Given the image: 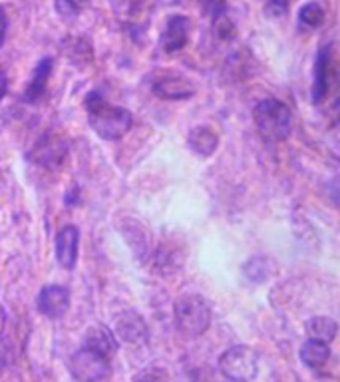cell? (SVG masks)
Listing matches in <instances>:
<instances>
[{"mask_svg": "<svg viewBox=\"0 0 340 382\" xmlns=\"http://www.w3.org/2000/svg\"><path fill=\"white\" fill-rule=\"evenodd\" d=\"M84 104H86L90 127L94 129L100 138L117 141V139H122L129 132L131 122H133L129 110L119 108V106H112L98 92L88 94Z\"/></svg>", "mask_w": 340, "mask_h": 382, "instance_id": "obj_1", "label": "cell"}, {"mask_svg": "<svg viewBox=\"0 0 340 382\" xmlns=\"http://www.w3.org/2000/svg\"><path fill=\"white\" fill-rule=\"evenodd\" d=\"M253 117L261 136L269 141H282L291 136V129H293L291 108L277 98L261 100L253 110Z\"/></svg>", "mask_w": 340, "mask_h": 382, "instance_id": "obj_2", "label": "cell"}, {"mask_svg": "<svg viewBox=\"0 0 340 382\" xmlns=\"http://www.w3.org/2000/svg\"><path fill=\"white\" fill-rule=\"evenodd\" d=\"M174 314L177 331L185 336H201L211 324V305L197 293L177 297Z\"/></svg>", "mask_w": 340, "mask_h": 382, "instance_id": "obj_3", "label": "cell"}, {"mask_svg": "<svg viewBox=\"0 0 340 382\" xmlns=\"http://www.w3.org/2000/svg\"><path fill=\"white\" fill-rule=\"evenodd\" d=\"M219 371L227 381L251 382L259 374V355L245 345L227 348L219 357Z\"/></svg>", "mask_w": 340, "mask_h": 382, "instance_id": "obj_4", "label": "cell"}, {"mask_svg": "<svg viewBox=\"0 0 340 382\" xmlns=\"http://www.w3.org/2000/svg\"><path fill=\"white\" fill-rule=\"evenodd\" d=\"M70 374L78 382H102L112 374L110 359L82 347L70 357Z\"/></svg>", "mask_w": 340, "mask_h": 382, "instance_id": "obj_5", "label": "cell"}, {"mask_svg": "<svg viewBox=\"0 0 340 382\" xmlns=\"http://www.w3.org/2000/svg\"><path fill=\"white\" fill-rule=\"evenodd\" d=\"M66 155H68V144L54 134H48L28 153V160L38 165H44L48 170H56L64 163Z\"/></svg>", "mask_w": 340, "mask_h": 382, "instance_id": "obj_6", "label": "cell"}, {"mask_svg": "<svg viewBox=\"0 0 340 382\" xmlns=\"http://www.w3.org/2000/svg\"><path fill=\"white\" fill-rule=\"evenodd\" d=\"M36 307L48 319H60L70 309V291L60 285H48L38 293Z\"/></svg>", "mask_w": 340, "mask_h": 382, "instance_id": "obj_7", "label": "cell"}, {"mask_svg": "<svg viewBox=\"0 0 340 382\" xmlns=\"http://www.w3.org/2000/svg\"><path fill=\"white\" fill-rule=\"evenodd\" d=\"M116 335L129 345H143L150 338V329L148 323L141 319V314L124 311L116 319Z\"/></svg>", "mask_w": 340, "mask_h": 382, "instance_id": "obj_8", "label": "cell"}, {"mask_svg": "<svg viewBox=\"0 0 340 382\" xmlns=\"http://www.w3.org/2000/svg\"><path fill=\"white\" fill-rule=\"evenodd\" d=\"M189 38V18L183 14H174L165 24L164 34L159 38L162 50L167 54H174L183 50Z\"/></svg>", "mask_w": 340, "mask_h": 382, "instance_id": "obj_9", "label": "cell"}, {"mask_svg": "<svg viewBox=\"0 0 340 382\" xmlns=\"http://www.w3.org/2000/svg\"><path fill=\"white\" fill-rule=\"evenodd\" d=\"M78 245H80V231L74 225H66L56 235V259L64 269H74L78 261Z\"/></svg>", "mask_w": 340, "mask_h": 382, "instance_id": "obj_10", "label": "cell"}, {"mask_svg": "<svg viewBox=\"0 0 340 382\" xmlns=\"http://www.w3.org/2000/svg\"><path fill=\"white\" fill-rule=\"evenodd\" d=\"M84 347L94 350L98 355L112 359L117 352L116 336L112 335V331L104 326V324H94L86 331L84 335Z\"/></svg>", "mask_w": 340, "mask_h": 382, "instance_id": "obj_11", "label": "cell"}, {"mask_svg": "<svg viewBox=\"0 0 340 382\" xmlns=\"http://www.w3.org/2000/svg\"><path fill=\"white\" fill-rule=\"evenodd\" d=\"M329 66H330V48L322 46L318 50L317 60H315V82H313V102L320 104L325 102L329 94Z\"/></svg>", "mask_w": 340, "mask_h": 382, "instance_id": "obj_12", "label": "cell"}, {"mask_svg": "<svg viewBox=\"0 0 340 382\" xmlns=\"http://www.w3.org/2000/svg\"><path fill=\"white\" fill-rule=\"evenodd\" d=\"M153 94L162 100H189L195 96V86L185 78H164L153 84Z\"/></svg>", "mask_w": 340, "mask_h": 382, "instance_id": "obj_13", "label": "cell"}, {"mask_svg": "<svg viewBox=\"0 0 340 382\" xmlns=\"http://www.w3.org/2000/svg\"><path fill=\"white\" fill-rule=\"evenodd\" d=\"M52 68H54V60L50 58V56H46V58H42L38 62V66L34 68V74H32V80H30L26 92H24V102L36 104V102L44 96L48 86V78H50V74H52Z\"/></svg>", "mask_w": 340, "mask_h": 382, "instance_id": "obj_14", "label": "cell"}, {"mask_svg": "<svg viewBox=\"0 0 340 382\" xmlns=\"http://www.w3.org/2000/svg\"><path fill=\"white\" fill-rule=\"evenodd\" d=\"M188 146L189 150L195 151L201 158H209V155H213V151L217 150V146H219V136L213 132L211 127L197 126L189 132Z\"/></svg>", "mask_w": 340, "mask_h": 382, "instance_id": "obj_15", "label": "cell"}, {"mask_svg": "<svg viewBox=\"0 0 340 382\" xmlns=\"http://www.w3.org/2000/svg\"><path fill=\"white\" fill-rule=\"evenodd\" d=\"M301 360L308 369H322L330 359V347L325 340H317V338H308L305 345L301 347Z\"/></svg>", "mask_w": 340, "mask_h": 382, "instance_id": "obj_16", "label": "cell"}, {"mask_svg": "<svg viewBox=\"0 0 340 382\" xmlns=\"http://www.w3.org/2000/svg\"><path fill=\"white\" fill-rule=\"evenodd\" d=\"M306 333H308L310 338L330 343V340H334V336L339 333V324L330 317H313L306 323Z\"/></svg>", "mask_w": 340, "mask_h": 382, "instance_id": "obj_17", "label": "cell"}, {"mask_svg": "<svg viewBox=\"0 0 340 382\" xmlns=\"http://www.w3.org/2000/svg\"><path fill=\"white\" fill-rule=\"evenodd\" d=\"M64 54L74 60V62H80V64L92 62V46L84 38H70V40H66Z\"/></svg>", "mask_w": 340, "mask_h": 382, "instance_id": "obj_18", "label": "cell"}, {"mask_svg": "<svg viewBox=\"0 0 340 382\" xmlns=\"http://www.w3.org/2000/svg\"><path fill=\"white\" fill-rule=\"evenodd\" d=\"M299 20L306 28H318L325 24V11L318 2H306L299 11Z\"/></svg>", "mask_w": 340, "mask_h": 382, "instance_id": "obj_19", "label": "cell"}, {"mask_svg": "<svg viewBox=\"0 0 340 382\" xmlns=\"http://www.w3.org/2000/svg\"><path fill=\"white\" fill-rule=\"evenodd\" d=\"M213 30H215L217 38L223 40V42H231L235 36H237V28H235L233 20H231L225 12L213 16Z\"/></svg>", "mask_w": 340, "mask_h": 382, "instance_id": "obj_20", "label": "cell"}, {"mask_svg": "<svg viewBox=\"0 0 340 382\" xmlns=\"http://www.w3.org/2000/svg\"><path fill=\"white\" fill-rule=\"evenodd\" d=\"M133 382H169V372L165 371L164 367H148L141 372L133 376Z\"/></svg>", "mask_w": 340, "mask_h": 382, "instance_id": "obj_21", "label": "cell"}, {"mask_svg": "<svg viewBox=\"0 0 340 382\" xmlns=\"http://www.w3.org/2000/svg\"><path fill=\"white\" fill-rule=\"evenodd\" d=\"M90 4V0H56V8L64 18H72L78 12L84 11Z\"/></svg>", "mask_w": 340, "mask_h": 382, "instance_id": "obj_22", "label": "cell"}, {"mask_svg": "<svg viewBox=\"0 0 340 382\" xmlns=\"http://www.w3.org/2000/svg\"><path fill=\"white\" fill-rule=\"evenodd\" d=\"M289 11V0H267V6H265V12L269 16H282Z\"/></svg>", "mask_w": 340, "mask_h": 382, "instance_id": "obj_23", "label": "cell"}, {"mask_svg": "<svg viewBox=\"0 0 340 382\" xmlns=\"http://www.w3.org/2000/svg\"><path fill=\"white\" fill-rule=\"evenodd\" d=\"M201 6H203V11L207 12L209 16H217V14H221L225 12V0H200Z\"/></svg>", "mask_w": 340, "mask_h": 382, "instance_id": "obj_24", "label": "cell"}, {"mask_svg": "<svg viewBox=\"0 0 340 382\" xmlns=\"http://www.w3.org/2000/svg\"><path fill=\"white\" fill-rule=\"evenodd\" d=\"M6 26H8V20H6L4 8L0 6V46H2V42H4V36H6Z\"/></svg>", "mask_w": 340, "mask_h": 382, "instance_id": "obj_25", "label": "cell"}, {"mask_svg": "<svg viewBox=\"0 0 340 382\" xmlns=\"http://www.w3.org/2000/svg\"><path fill=\"white\" fill-rule=\"evenodd\" d=\"M8 92V76L6 74H0V102H2V98L6 96Z\"/></svg>", "mask_w": 340, "mask_h": 382, "instance_id": "obj_26", "label": "cell"}, {"mask_svg": "<svg viewBox=\"0 0 340 382\" xmlns=\"http://www.w3.org/2000/svg\"><path fill=\"white\" fill-rule=\"evenodd\" d=\"M112 2H116V0H112ZM117 2H122V0H117Z\"/></svg>", "mask_w": 340, "mask_h": 382, "instance_id": "obj_27", "label": "cell"}]
</instances>
